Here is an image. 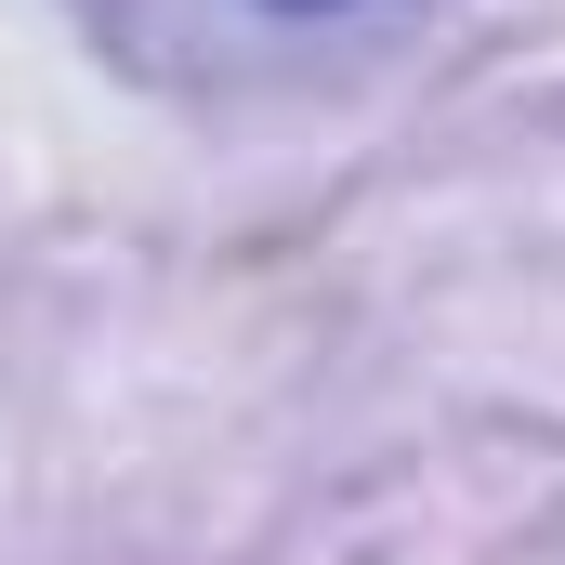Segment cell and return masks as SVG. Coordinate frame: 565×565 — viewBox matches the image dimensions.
Segmentation results:
<instances>
[{
	"instance_id": "cell-1",
	"label": "cell",
	"mask_w": 565,
	"mask_h": 565,
	"mask_svg": "<svg viewBox=\"0 0 565 565\" xmlns=\"http://www.w3.org/2000/svg\"><path fill=\"white\" fill-rule=\"evenodd\" d=\"M277 13H342V0H277Z\"/></svg>"
}]
</instances>
